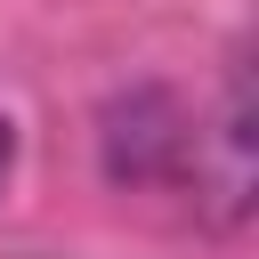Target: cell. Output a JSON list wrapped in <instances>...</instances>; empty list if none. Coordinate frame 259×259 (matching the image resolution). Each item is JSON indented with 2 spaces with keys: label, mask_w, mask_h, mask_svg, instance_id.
<instances>
[{
  "label": "cell",
  "mask_w": 259,
  "mask_h": 259,
  "mask_svg": "<svg viewBox=\"0 0 259 259\" xmlns=\"http://www.w3.org/2000/svg\"><path fill=\"white\" fill-rule=\"evenodd\" d=\"M8 162H16V121L0 113V186H8Z\"/></svg>",
  "instance_id": "obj_2"
},
{
  "label": "cell",
  "mask_w": 259,
  "mask_h": 259,
  "mask_svg": "<svg viewBox=\"0 0 259 259\" xmlns=\"http://www.w3.org/2000/svg\"><path fill=\"white\" fill-rule=\"evenodd\" d=\"M97 162L121 194H194L202 170V113L178 105V89L138 81L121 97H105L97 113Z\"/></svg>",
  "instance_id": "obj_1"
}]
</instances>
